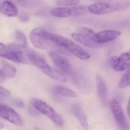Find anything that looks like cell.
I'll list each match as a JSON object with an SVG mask.
<instances>
[{
	"label": "cell",
	"mask_w": 130,
	"mask_h": 130,
	"mask_svg": "<svg viewBox=\"0 0 130 130\" xmlns=\"http://www.w3.org/2000/svg\"><path fill=\"white\" fill-rule=\"evenodd\" d=\"M42 34L45 38L67 49L79 59L86 60L90 58L89 53L68 38L51 33L44 30L42 31Z\"/></svg>",
	"instance_id": "6da1fadb"
},
{
	"label": "cell",
	"mask_w": 130,
	"mask_h": 130,
	"mask_svg": "<svg viewBox=\"0 0 130 130\" xmlns=\"http://www.w3.org/2000/svg\"><path fill=\"white\" fill-rule=\"evenodd\" d=\"M130 7V1L99 2L88 7L89 12L96 15L109 14L120 11Z\"/></svg>",
	"instance_id": "7a4b0ae2"
},
{
	"label": "cell",
	"mask_w": 130,
	"mask_h": 130,
	"mask_svg": "<svg viewBox=\"0 0 130 130\" xmlns=\"http://www.w3.org/2000/svg\"><path fill=\"white\" fill-rule=\"evenodd\" d=\"M31 64L38 67L44 73L54 79L65 82L66 78L63 74L48 65L44 58L32 50L29 55Z\"/></svg>",
	"instance_id": "3957f363"
},
{
	"label": "cell",
	"mask_w": 130,
	"mask_h": 130,
	"mask_svg": "<svg viewBox=\"0 0 130 130\" xmlns=\"http://www.w3.org/2000/svg\"><path fill=\"white\" fill-rule=\"evenodd\" d=\"M31 103L37 111L47 116L54 123L59 126L63 125V120L55 110L44 101L37 99L31 100Z\"/></svg>",
	"instance_id": "277c9868"
},
{
	"label": "cell",
	"mask_w": 130,
	"mask_h": 130,
	"mask_svg": "<svg viewBox=\"0 0 130 130\" xmlns=\"http://www.w3.org/2000/svg\"><path fill=\"white\" fill-rule=\"evenodd\" d=\"M109 105L119 127L121 130H129V125L119 103L115 100L112 99L109 101Z\"/></svg>",
	"instance_id": "5b68a950"
},
{
	"label": "cell",
	"mask_w": 130,
	"mask_h": 130,
	"mask_svg": "<svg viewBox=\"0 0 130 130\" xmlns=\"http://www.w3.org/2000/svg\"><path fill=\"white\" fill-rule=\"evenodd\" d=\"M110 64L114 70L122 71L130 68V52L122 53L119 57L114 56L110 60Z\"/></svg>",
	"instance_id": "8992f818"
},
{
	"label": "cell",
	"mask_w": 130,
	"mask_h": 130,
	"mask_svg": "<svg viewBox=\"0 0 130 130\" xmlns=\"http://www.w3.org/2000/svg\"><path fill=\"white\" fill-rule=\"evenodd\" d=\"M0 117L17 126H22L23 124L19 115L15 110L5 105H0Z\"/></svg>",
	"instance_id": "52a82bcc"
},
{
	"label": "cell",
	"mask_w": 130,
	"mask_h": 130,
	"mask_svg": "<svg viewBox=\"0 0 130 130\" xmlns=\"http://www.w3.org/2000/svg\"><path fill=\"white\" fill-rule=\"evenodd\" d=\"M49 56L53 63L62 73L67 74L70 73L71 66L63 56L55 51L51 52Z\"/></svg>",
	"instance_id": "ba28073f"
},
{
	"label": "cell",
	"mask_w": 130,
	"mask_h": 130,
	"mask_svg": "<svg viewBox=\"0 0 130 130\" xmlns=\"http://www.w3.org/2000/svg\"><path fill=\"white\" fill-rule=\"evenodd\" d=\"M121 35L120 31L107 29L96 33L93 41L97 44H103L112 41Z\"/></svg>",
	"instance_id": "9c48e42d"
},
{
	"label": "cell",
	"mask_w": 130,
	"mask_h": 130,
	"mask_svg": "<svg viewBox=\"0 0 130 130\" xmlns=\"http://www.w3.org/2000/svg\"><path fill=\"white\" fill-rule=\"evenodd\" d=\"M44 29L38 27L33 29L30 33V40L33 46L39 49L46 48L48 46L49 43L47 39L42 36V32Z\"/></svg>",
	"instance_id": "30bf717a"
},
{
	"label": "cell",
	"mask_w": 130,
	"mask_h": 130,
	"mask_svg": "<svg viewBox=\"0 0 130 130\" xmlns=\"http://www.w3.org/2000/svg\"><path fill=\"white\" fill-rule=\"evenodd\" d=\"M71 111L74 115L78 119L83 128L85 130H88L89 125L86 117L83 111L80 106L77 103L74 104L71 108Z\"/></svg>",
	"instance_id": "8fae6325"
},
{
	"label": "cell",
	"mask_w": 130,
	"mask_h": 130,
	"mask_svg": "<svg viewBox=\"0 0 130 130\" xmlns=\"http://www.w3.org/2000/svg\"><path fill=\"white\" fill-rule=\"evenodd\" d=\"M71 37L77 42L88 47H96L99 46V44L82 33H73L71 35Z\"/></svg>",
	"instance_id": "7c38bea8"
},
{
	"label": "cell",
	"mask_w": 130,
	"mask_h": 130,
	"mask_svg": "<svg viewBox=\"0 0 130 130\" xmlns=\"http://www.w3.org/2000/svg\"><path fill=\"white\" fill-rule=\"evenodd\" d=\"M96 83L98 95L103 103L105 104L106 103L107 100V87L102 77L99 75L96 77Z\"/></svg>",
	"instance_id": "4fadbf2b"
},
{
	"label": "cell",
	"mask_w": 130,
	"mask_h": 130,
	"mask_svg": "<svg viewBox=\"0 0 130 130\" xmlns=\"http://www.w3.org/2000/svg\"><path fill=\"white\" fill-rule=\"evenodd\" d=\"M0 9L4 14L9 17L16 16L18 14L17 7L10 1H2L0 4Z\"/></svg>",
	"instance_id": "5bb4252c"
},
{
	"label": "cell",
	"mask_w": 130,
	"mask_h": 130,
	"mask_svg": "<svg viewBox=\"0 0 130 130\" xmlns=\"http://www.w3.org/2000/svg\"><path fill=\"white\" fill-rule=\"evenodd\" d=\"M0 55L2 57L18 63L14 52L9 45H6L2 42L0 43Z\"/></svg>",
	"instance_id": "9a60e30c"
},
{
	"label": "cell",
	"mask_w": 130,
	"mask_h": 130,
	"mask_svg": "<svg viewBox=\"0 0 130 130\" xmlns=\"http://www.w3.org/2000/svg\"><path fill=\"white\" fill-rule=\"evenodd\" d=\"M0 72L3 73L6 77L13 78L15 76L16 69L13 66L5 61L1 62Z\"/></svg>",
	"instance_id": "2e32d148"
},
{
	"label": "cell",
	"mask_w": 130,
	"mask_h": 130,
	"mask_svg": "<svg viewBox=\"0 0 130 130\" xmlns=\"http://www.w3.org/2000/svg\"><path fill=\"white\" fill-rule=\"evenodd\" d=\"M53 91L56 94L64 96L71 98H75L77 96L76 93L74 91L66 87L61 86H57L55 87L54 88Z\"/></svg>",
	"instance_id": "e0dca14e"
},
{
	"label": "cell",
	"mask_w": 130,
	"mask_h": 130,
	"mask_svg": "<svg viewBox=\"0 0 130 130\" xmlns=\"http://www.w3.org/2000/svg\"><path fill=\"white\" fill-rule=\"evenodd\" d=\"M51 13L54 16L60 18L68 17L72 15L70 8L66 7H58L53 9L51 11Z\"/></svg>",
	"instance_id": "ac0fdd59"
},
{
	"label": "cell",
	"mask_w": 130,
	"mask_h": 130,
	"mask_svg": "<svg viewBox=\"0 0 130 130\" xmlns=\"http://www.w3.org/2000/svg\"><path fill=\"white\" fill-rule=\"evenodd\" d=\"M129 86H130V68L122 76L118 84V87L120 89H124Z\"/></svg>",
	"instance_id": "d6986e66"
},
{
	"label": "cell",
	"mask_w": 130,
	"mask_h": 130,
	"mask_svg": "<svg viewBox=\"0 0 130 130\" xmlns=\"http://www.w3.org/2000/svg\"><path fill=\"white\" fill-rule=\"evenodd\" d=\"M88 7L83 5L74 6L70 8L72 15L74 16H80L85 15L88 11Z\"/></svg>",
	"instance_id": "ffe728a7"
},
{
	"label": "cell",
	"mask_w": 130,
	"mask_h": 130,
	"mask_svg": "<svg viewBox=\"0 0 130 130\" xmlns=\"http://www.w3.org/2000/svg\"><path fill=\"white\" fill-rule=\"evenodd\" d=\"M77 30L80 33L89 37L93 40L96 33L92 29L84 26H79L77 28Z\"/></svg>",
	"instance_id": "44dd1931"
},
{
	"label": "cell",
	"mask_w": 130,
	"mask_h": 130,
	"mask_svg": "<svg viewBox=\"0 0 130 130\" xmlns=\"http://www.w3.org/2000/svg\"><path fill=\"white\" fill-rule=\"evenodd\" d=\"M15 38L19 44L26 47L27 42L25 36L23 33L19 31H17L15 33Z\"/></svg>",
	"instance_id": "7402d4cb"
},
{
	"label": "cell",
	"mask_w": 130,
	"mask_h": 130,
	"mask_svg": "<svg viewBox=\"0 0 130 130\" xmlns=\"http://www.w3.org/2000/svg\"><path fill=\"white\" fill-rule=\"evenodd\" d=\"M58 5L63 6H73L77 5L80 3L79 1H57Z\"/></svg>",
	"instance_id": "603a6c76"
},
{
	"label": "cell",
	"mask_w": 130,
	"mask_h": 130,
	"mask_svg": "<svg viewBox=\"0 0 130 130\" xmlns=\"http://www.w3.org/2000/svg\"><path fill=\"white\" fill-rule=\"evenodd\" d=\"M0 93L6 96H10L11 95V92L9 90L1 86H0Z\"/></svg>",
	"instance_id": "cb8c5ba5"
},
{
	"label": "cell",
	"mask_w": 130,
	"mask_h": 130,
	"mask_svg": "<svg viewBox=\"0 0 130 130\" xmlns=\"http://www.w3.org/2000/svg\"><path fill=\"white\" fill-rule=\"evenodd\" d=\"M19 19L20 21L23 22H28L29 19L28 15L26 13L21 14L20 16Z\"/></svg>",
	"instance_id": "d4e9b609"
},
{
	"label": "cell",
	"mask_w": 130,
	"mask_h": 130,
	"mask_svg": "<svg viewBox=\"0 0 130 130\" xmlns=\"http://www.w3.org/2000/svg\"><path fill=\"white\" fill-rule=\"evenodd\" d=\"M14 104L17 107L20 108H24L25 106L24 103L23 102L20 100H16L13 102Z\"/></svg>",
	"instance_id": "484cf974"
},
{
	"label": "cell",
	"mask_w": 130,
	"mask_h": 130,
	"mask_svg": "<svg viewBox=\"0 0 130 130\" xmlns=\"http://www.w3.org/2000/svg\"><path fill=\"white\" fill-rule=\"evenodd\" d=\"M6 77L3 74L0 72V83H3L6 80Z\"/></svg>",
	"instance_id": "4316f807"
},
{
	"label": "cell",
	"mask_w": 130,
	"mask_h": 130,
	"mask_svg": "<svg viewBox=\"0 0 130 130\" xmlns=\"http://www.w3.org/2000/svg\"><path fill=\"white\" fill-rule=\"evenodd\" d=\"M127 111L128 115L130 119V96L129 97V100L127 106Z\"/></svg>",
	"instance_id": "83f0119b"
},
{
	"label": "cell",
	"mask_w": 130,
	"mask_h": 130,
	"mask_svg": "<svg viewBox=\"0 0 130 130\" xmlns=\"http://www.w3.org/2000/svg\"><path fill=\"white\" fill-rule=\"evenodd\" d=\"M4 127V125L2 123H0V129H2V128H3Z\"/></svg>",
	"instance_id": "f1b7e54d"
}]
</instances>
